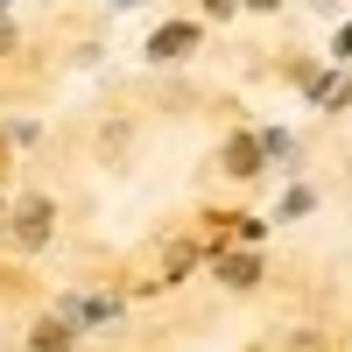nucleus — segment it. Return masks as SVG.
Returning a JSON list of instances; mask_svg holds the SVG:
<instances>
[{
  "mask_svg": "<svg viewBox=\"0 0 352 352\" xmlns=\"http://www.w3.org/2000/svg\"><path fill=\"white\" fill-rule=\"evenodd\" d=\"M190 50H197V21H169V28H155L148 64H176V56H190Z\"/></svg>",
  "mask_w": 352,
  "mask_h": 352,
  "instance_id": "2",
  "label": "nucleus"
},
{
  "mask_svg": "<svg viewBox=\"0 0 352 352\" xmlns=\"http://www.w3.org/2000/svg\"><path fill=\"white\" fill-rule=\"evenodd\" d=\"M36 352H71V324L56 317V324H36Z\"/></svg>",
  "mask_w": 352,
  "mask_h": 352,
  "instance_id": "4",
  "label": "nucleus"
},
{
  "mask_svg": "<svg viewBox=\"0 0 352 352\" xmlns=\"http://www.w3.org/2000/svg\"><path fill=\"white\" fill-rule=\"evenodd\" d=\"M247 8H254V14H275V8H282V0H247Z\"/></svg>",
  "mask_w": 352,
  "mask_h": 352,
  "instance_id": "6",
  "label": "nucleus"
},
{
  "mask_svg": "<svg viewBox=\"0 0 352 352\" xmlns=\"http://www.w3.org/2000/svg\"><path fill=\"white\" fill-rule=\"evenodd\" d=\"M50 226H56V212H50V197H21L14 204V247H50Z\"/></svg>",
  "mask_w": 352,
  "mask_h": 352,
  "instance_id": "1",
  "label": "nucleus"
},
{
  "mask_svg": "<svg viewBox=\"0 0 352 352\" xmlns=\"http://www.w3.org/2000/svg\"><path fill=\"white\" fill-rule=\"evenodd\" d=\"M219 275H226V289H247V282H261V261H247V254H240V261H226Z\"/></svg>",
  "mask_w": 352,
  "mask_h": 352,
  "instance_id": "5",
  "label": "nucleus"
},
{
  "mask_svg": "<svg viewBox=\"0 0 352 352\" xmlns=\"http://www.w3.org/2000/svg\"><path fill=\"white\" fill-rule=\"evenodd\" d=\"M226 169H232V176H247V169H261V148H254L247 134H240V141H232V148H226Z\"/></svg>",
  "mask_w": 352,
  "mask_h": 352,
  "instance_id": "3",
  "label": "nucleus"
}]
</instances>
